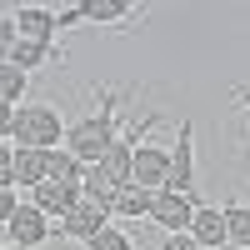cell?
<instances>
[{
	"instance_id": "obj_1",
	"label": "cell",
	"mask_w": 250,
	"mask_h": 250,
	"mask_svg": "<svg viewBox=\"0 0 250 250\" xmlns=\"http://www.w3.org/2000/svg\"><path fill=\"white\" fill-rule=\"evenodd\" d=\"M115 135H120V130H115V95H110V90H100V110L65 130V150H70L80 165H95L100 155L110 150V140H115Z\"/></svg>"
},
{
	"instance_id": "obj_2",
	"label": "cell",
	"mask_w": 250,
	"mask_h": 250,
	"mask_svg": "<svg viewBox=\"0 0 250 250\" xmlns=\"http://www.w3.org/2000/svg\"><path fill=\"white\" fill-rule=\"evenodd\" d=\"M15 150H60L65 145V120L55 105H15V125H10Z\"/></svg>"
},
{
	"instance_id": "obj_3",
	"label": "cell",
	"mask_w": 250,
	"mask_h": 250,
	"mask_svg": "<svg viewBox=\"0 0 250 250\" xmlns=\"http://www.w3.org/2000/svg\"><path fill=\"white\" fill-rule=\"evenodd\" d=\"M150 125H155V115H145V120L135 125V130H130V135H115V140H110V150L100 155V160L90 165V170H95L100 180H110L115 190H120V185H130V160H135V145H130V140H140L145 130H150Z\"/></svg>"
},
{
	"instance_id": "obj_4",
	"label": "cell",
	"mask_w": 250,
	"mask_h": 250,
	"mask_svg": "<svg viewBox=\"0 0 250 250\" xmlns=\"http://www.w3.org/2000/svg\"><path fill=\"white\" fill-rule=\"evenodd\" d=\"M195 210H200V200H195V195H180V190H170V185L150 195V220L160 225L165 235H180V230H190Z\"/></svg>"
},
{
	"instance_id": "obj_5",
	"label": "cell",
	"mask_w": 250,
	"mask_h": 250,
	"mask_svg": "<svg viewBox=\"0 0 250 250\" xmlns=\"http://www.w3.org/2000/svg\"><path fill=\"white\" fill-rule=\"evenodd\" d=\"M105 225H110V210H105V205H95L85 190H80V200L65 210V220H60L55 230H60V235H70V240H85V245H90L100 230H105Z\"/></svg>"
},
{
	"instance_id": "obj_6",
	"label": "cell",
	"mask_w": 250,
	"mask_h": 250,
	"mask_svg": "<svg viewBox=\"0 0 250 250\" xmlns=\"http://www.w3.org/2000/svg\"><path fill=\"white\" fill-rule=\"evenodd\" d=\"M130 180L145 185V190H165V185H170V150H160V145H135Z\"/></svg>"
},
{
	"instance_id": "obj_7",
	"label": "cell",
	"mask_w": 250,
	"mask_h": 250,
	"mask_svg": "<svg viewBox=\"0 0 250 250\" xmlns=\"http://www.w3.org/2000/svg\"><path fill=\"white\" fill-rule=\"evenodd\" d=\"M170 190L195 195V145H190V120H180L175 145H170Z\"/></svg>"
},
{
	"instance_id": "obj_8",
	"label": "cell",
	"mask_w": 250,
	"mask_h": 250,
	"mask_svg": "<svg viewBox=\"0 0 250 250\" xmlns=\"http://www.w3.org/2000/svg\"><path fill=\"white\" fill-rule=\"evenodd\" d=\"M15 30L20 40H35V45H55V30H60V15L45 5H15Z\"/></svg>"
},
{
	"instance_id": "obj_9",
	"label": "cell",
	"mask_w": 250,
	"mask_h": 250,
	"mask_svg": "<svg viewBox=\"0 0 250 250\" xmlns=\"http://www.w3.org/2000/svg\"><path fill=\"white\" fill-rule=\"evenodd\" d=\"M5 235H10V245H20V250H35V245H45V240H50V220H45V215H40L35 205L25 200V205L10 215Z\"/></svg>"
},
{
	"instance_id": "obj_10",
	"label": "cell",
	"mask_w": 250,
	"mask_h": 250,
	"mask_svg": "<svg viewBox=\"0 0 250 250\" xmlns=\"http://www.w3.org/2000/svg\"><path fill=\"white\" fill-rule=\"evenodd\" d=\"M130 15L125 0H80V5L60 10V25H80V20H95V25H115V20Z\"/></svg>"
},
{
	"instance_id": "obj_11",
	"label": "cell",
	"mask_w": 250,
	"mask_h": 250,
	"mask_svg": "<svg viewBox=\"0 0 250 250\" xmlns=\"http://www.w3.org/2000/svg\"><path fill=\"white\" fill-rule=\"evenodd\" d=\"M75 200H80V190H70V185H50V180H40L35 190H30V205H35L45 220H55V225L65 220V210H70Z\"/></svg>"
},
{
	"instance_id": "obj_12",
	"label": "cell",
	"mask_w": 250,
	"mask_h": 250,
	"mask_svg": "<svg viewBox=\"0 0 250 250\" xmlns=\"http://www.w3.org/2000/svg\"><path fill=\"white\" fill-rule=\"evenodd\" d=\"M190 240L200 250H215V245H230L225 240V215H220V205H200L195 220H190Z\"/></svg>"
},
{
	"instance_id": "obj_13",
	"label": "cell",
	"mask_w": 250,
	"mask_h": 250,
	"mask_svg": "<svg viewBox=\"0 0 250 250\" xmlns=\"http://www.w3.org/2000/svg\"><path fill=\"white\" fill-rule=\"evenodd\" d=\"M220 215H225V240H230V250H250V205L225 200Z\"/></svg>"
},
{
	"instance_id": "obj_14",
	"label": "cell",
	"mask_w": 250,
	"mask_h": 250,
	"mask_svg": "<svg viewBox=\"0 0 250 250\" xmlns=\"http://www.w3.org/2000/svg\"><path fill=\"white\" fill-rule=\"evenodd\" d=\"M150 195H155V190H145V185L130 180V185L115 195V215H125V220H140V215H145V220H150Z\"/></svg>"
},
{
	"instance_id": "obj_15",
	"label": "cell",
	"mask_w": 250,
	"mask_h": 250,
	"mask_svg": "<svg viewBox=\"0 0 250 250\" xmlns=\"http://www.w3.org/2000/svg\"><path fill=\"white\" fill-rule=\"evenodd\" d=\"M45 155L50 150H15V185H35L45 180Z\"/></svg>"
},
{
	"instance_id": "obj_16",
	"label": "cell",
	"mask_w": 250,
	"mask_h": 250,
	"mask_svg": "<svg viewBox=\"0 0 250 250\" xmlns=\"http://www.w3.org/2000/svg\"><path fill=\"white\" fill-rule=\"evenodd\" d=\"M45 60H55V45H35V40H15V50H10V65L15 70H35V65H45Z\"/></svg>"
},
{
	"instance_id": "obj_17",
	"label": "cell",
	"mask_w": 250,
	"mask_h": 250,
	"mask_svg": "<svg viewBox=\"0 0 250 250\" xmlns=\"http://www.w3.org/2000/svg\"><path fill=\"white\" fill-rule=\"evenodd\" d=\"M25 100V70H15L10 60L0 65V105H20Z\"/></svg>"
},
{
	"instance_id": "obj_18",
	"label": "cell",
	"mask_w": 250,
	"mask_h": 250,
	"mask_svg": "<svg viewBox=\"0 0 250 250\" xmlns=\"http://www.w3.org/2000/svg\"><path fill=\"white\" fill-rule=\"evenodd\" d=\"M85 250H135V245H130V235H125V230L105 225V230H100V235H95V240H90Z\"/></svg>"
},
{
	"instance_id": "obj_19",
	"label": "cell",
	"mask_w": 250,
	"mask_h": 250,
	"mask_svg": "<svg viewBox=\"0 0 250 250\" xmlns=\"http://www.w3.org/2000/svg\"><path fill=\"white\" fill-rule=\"evenodd\" d=\"M15 40H20V30H15V15H5V10H0V65H5V60H10Z\"/></svg>"
},
{
	"instance_id": "obj_20",
	"label": "cell",
	"mask_w": 250,
	"mask_h": 250,
	"mask_svg": "<svg viewBox=\"0 0 250 250\" xmlns=\"http://www.w3.org/2000/svg\"><path fill=\"white\" fill-rule=\"evenodd\" d=\"M20 210V200H15V185H0V230L10 225V215Z\"/></svg>"
},
{
	"instance_id": "obj_21",
	"label": "cell",
	"mask_w": 250,
	"mask_h": 250,
	"mask_svg": "<svg viewBox=\"0 0 250 250\" xmlns=\"http://www.w3.org/2000/svg\"><path fill=\"white\" fill-rule=\"evenodd\" d=\"M0 185H15V150L0 140Z\"/></svg>"
},
{
	"instance_id": "obj_22",
	"label": "cell",
	"mask_w": 250,
	"mask_h": 250,
	"mask_svg": "<svg viewBox=\"0 0 250 250\" xmlns=\"http://www.w3.org/2000/svg\"><path fill=\"white\" fill-rule=\"evenodd\" d=\"M160 250H200L195 240H190V230H180V235H165V245Z\"/></svg>"
},
{
	"instance_id": "obj_23",
	"label": "cell",
	"mask_w": 250,
	"mask_h": 250,
	"mask_svg": "<svg viewBox=\"0 0 250 250\" xmlns=\"http://www.w3.org/2000/svg\"><path fill=\"white\" fill-rule=\"evenodd\" d=\"M10 125H15V105H0V140H10Z\"/></svg>"
},
{
	"instance_id": "obj_24",
	"label": "cell",
	"mask_w": 250,
	"mask_h": 250,
	"mask_svg": "<svg viewBox=\"0 0 250 250\" xmlns=\"http://www.w3.org/2000/svg\"><path fill=\"white\" fill-rule=\"evenodd\" d=\"M235 100H240V105H250V90H235Z\"/></svg>"
},
{
	"instance_id": "obj_25",
	"label": "cell",
	"mask_w": 250,
	"mask_h": 250,
	"mask_svg": "<svg viewBox=\"0 0 250 250\" xmlns=\"http://www.w3.org/2000/svg\"><path fill=\"white\" fill-rule=\"evenodd\" d=\"M215 250H230V245H215Z\"/></svg>"
},
{
	"instance_id": "obj_26",
	"label": "cell",
	"mask_w": 250,
	"mask_h": 250,
	"mask_svg": "<svg viewBox=\"0 0 250 250\" xmlns=\"http://www.w3.org/2000/svg\"><path fill=\"white\" fill-rule=\"evenodd\" d=\"M0 250H5V245H0Z\"/></svg>"
}]
</instances>
